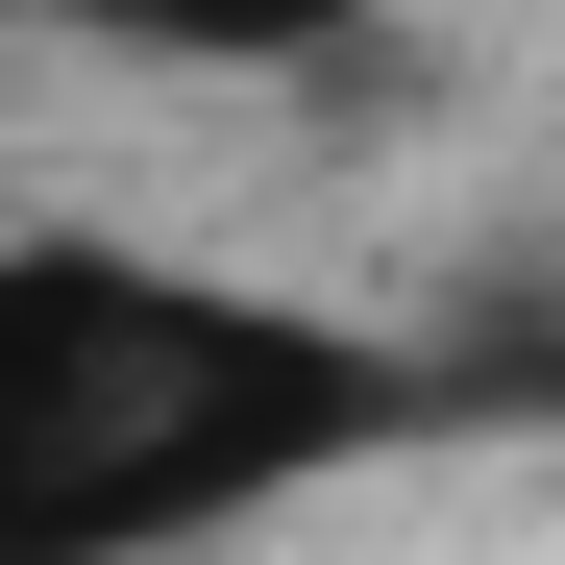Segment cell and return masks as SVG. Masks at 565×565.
I'll return each instance as SVG.
<instances>
[]
</instances>
